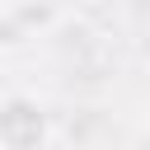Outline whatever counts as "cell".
<instances>
[{
    "instance_id": "6da1fadb",
    "label": "cell",
    "mask_w": 150,
    "mask_h": 150,
    "mask_svg": "<svg viewBox=\"0 0 150 150\" xmlns=\"http://www.w3.org/2000/svg\"><path fill=\"white\" fill-rule=\"evenodd\" d=\"M52 112L33 94H0V150H47Z\"/></svg>"
},
{
    "instance_id": "7a4b0ae2",
    "label": "cell",
    "mask_w": 150,
    "mask_h": 150,
    "mask_svg": "<svg viewBox=\"0 0 150 150\" xmlns=\"http://www.w3.org/2000/svg\"><path fill=\"white\" fill-rule=\"evenodd\" d=\"M56 19H61V9H52V5H5L0 9V47H23V42L42 38V28Z\"/></svg>"
}]
</instances>
